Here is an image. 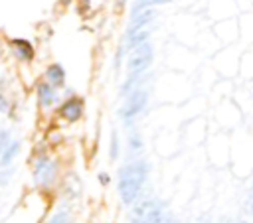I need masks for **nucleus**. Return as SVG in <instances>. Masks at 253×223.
Returning a JSON list of instances; mask_svg holds the SVG:
<instances>
[{"label": "nucleus", "mask_w": 253, "mask_h": 223, "mask_svg": "<svg viewBox=\"0 0 253 223\" xmlns=\"http://www.w3.org/2000/svg\"><path fill=\"white\" fill-rule=\"evenodd\" d=\"M146 164L144 162H132L125 166L119 174V193L125 203H132L138 197V191L146 180Z\"/></svg>", "instance_id": "1"}, {"label": "nucleus", "mask_w": 253, "mask_h": 223, "mask_svg": "<svg viewBox=\"0 0 253 223\" xmlns=\"http://www.w3.org/2000/svg\"><path fill=\"white\" fill-rule=\"evenodd\" d=\"M150 63H152V45H150L148 41H144V43L136 45V47L130 51L128 61H126V67H128V73H130L132 77H136V75H140L142 71H146Z\"/></svg>", "instance_id": "2"}, {"label": "nucleus", "mask_w": 253, "mask_h": 223, "mask_svg": "<svg viewBox=\"0 0 253 223\" xmlns=\"http://www.w3.org/2000/svg\"><path fill=\"white\" fill-rule=\"evenodd\" d=\"M55 174H57V166L47 156H42V158L36 160L34 176H36V182L40 186H51L53 180H55Z\"/></svg>", "instance_id": "3"}, {"label": "nucleus", "mask_w": 253, "mask_h": 223, "mask_svg": "<svg viewBox=\"0 0 253 223\" xmlns=\"http://www.w3.org/2000/svg\"><path fill=\"white\" fill-rule=\"evenodd\" d=\"M146 97H148V93H146V91L136 89V91L126 99L125 107L121 109V116L125 118V122H126V120H130V118H134L136 114H140V112H142V109H144V105H146Z\"/></svg>", "instance_id": "4"}, {"label": "nucleus", "mask_w": 253, "mask_h": 223, "mask_svg": "<svg viewBox=\"0 0 253 223\" xmlns=\"http://www.w3.org/2000/svg\"><path fill=\"white\" fill-rule=\"evenodd\" d=\"M81 112H83V101H81V99H69V101H65V103L61 105V109H59V114H61L65 120H69V122L77 120V118L81 116Z\"/></svg>", "instance_id": "5"}, {"label": "nucleus", "mask_w": 253, "mask_h": 223, "mask_svg": "<svg viewBox=\"0 0 253 223\" xmlns=\"http://www.w3.org/2000/svg\"><path fill=\"white\" fill-rule=\"evenodd\" d=\"M55 89L49 85V83H40L38 85V101L43 109H49L53 103H55Z\"/></svg>", "instance_id": "6"}, {"label": "nucleus", "mask_w": 253, "mask_h": 223, "mask_svg": "<svg viewBox=\"0 0 253 223\" xmlns=\"http://www.w3.org/2000/svg\"><path fill=\"white\" fill-rule=\"evenodd\" d=\"M12 47H14V53L18 59H24V61H30L34 57V47L30 41L26 39H12Z\"/></svg>", "instance_id": "7"}, {"label": "nucleus", "mask_w": 253, "mask_h": 223, "mask_svg": "<svg viewBox=\"0 0 253 223\" xmlns=\"http://www.w3.org/2000/svg\"><path fill=\"white\" fill-rule=\"evenodd\" d=\"M45 77H47V83L55 89V87H61V85H63V81H65V71H63V67H61V65L53 63V65H49V67H47Z\"/></svg>", "instance_id": "8"}, {"label": "nucleus", "mask_w": 253, "mask_h": 223, "mask_svg": "<svg viewBox=\"0 0 253 223\" xmlns=\"http://www.w3.org/2000/svg\"><path fill=\"white\" fill-rule=\"evenodd\" d=\"M18 150H20V142H10V144L6 146V150L2 152V156H0L2 166H8V164L12 162V158L18 154Z\"/></svg>", "instance_id": "9"}, {"label": "nucleus", "mask_w": 253, "mask_h": 223, "mask_svg": "<svg viewBox=\"0 0 253 223\" xmlns=\"http://www.w3.org/2000/svg\"><path fill=\"white\" fill-rule=\"evenodd\" d=\"M117 154H119V136H117V132H113L111 134V150H109V156L115 160Z\"/></svg>", "instance_id": "10"}, {"label": "nucleus", "mask_w": 253, "mask_h": 223, "mask_svg": "<svg viewBox=\"0 0 253 223\" xmlns=\"http://www.w3.org/2000/svg\"><path fill=\"white\" fill-rule=\"evenodd\" d=\"M47 223H69V213L67 211H57Z\"/></svg>", "instance_id": "11"}, {"label": "nucleus", "mask_w": 253, "mask_h": 223, "mask_svg": "<svg viewBox=\"0 0 253 223\" xmlns=\"http://www.w3.org/2000/svg\"><path fill=\"white\" fill-rule=\"evenodd\" d=\"M130 148H132V152L142 148V140L138 138V134H130Z\"/></svg>", "instance_id": "12"}, {"label": "nucleus", "mask_w": 253, "mask_h": 223, "mask_svg": "<svg viewBox=\"0 0 253 223\" xmlns=\"http://www.w3.org/2000/svg\"><path fill=\"white\" fill-rule=\"evenodd\" d=\"M6 146H8V132L6 130H0V156L6 150Z\"/></svg>", "instance_id": "13"}, {"label": "nucleus", "mask_w": 253, "mask_h": 223, "mask_svg": "<svg viewBox=\"0 0 253 223\" xmlns=\"http://www.w3.org/2000/svg\"><path fill=\"white\" fill-rule=\"evenodd\" d=\"M99 180H101V184H109V176L107 174H99Z\"/></svg>", "instance_id": "14"}]
</instances>
